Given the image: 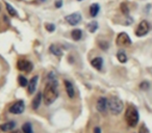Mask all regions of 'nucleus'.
<instances>
[{"label":"nucleus","instance_id":"nucleus-4","mask_svg":"<svg viewBox=\"0 0 152 133\" xmlns=\"http://www.w3.org/2000/svg\"><path fill=\"white\" fill-rule=\"evenodd\" d=\"M17 68L21 72L29 73L34 69V65L29 60H27V59H19L17 63Z\"/></svg>","mask_w":152,"mask_h":133},{"label":"nucleus","instance_id":"nucleus-32","mask_svg":"<svg viewBox=\"0 0 152 133\" xmlns=\"http://www.w3.org/2000/svg\"><path fill=\"white\" fill-rule=\"evenodd\" d=\"M39 1H41V2H45L46 0H39Z\"/></svg>","mask_w":152,"mask_h":133},{"label":"nucleus","instance_id":"nucleus-12","mask_svg":"<svg viewBox=\"0 0 152 133\" xmlns=\"http://www.w3.org/2000/svg\"><path fill=\"white\" fill-rule=\"evenodd\" d=\"M65 87H66V92H67L68 96H69V98H74V96H75V92H74V87H73V84H72L70 81L68 80H65Z\"/></svg>","mask_w":152,"mask_h":133},{"label":"nucleus","instance_id":"nucleus-34","mask_svg":"<svg viewBox=\"0 0 152 133\" xmlns=\"http://www.w3.org/2000/svg\"><path fill=\"white\" fill-rule=\"evenodd\" d=\"M0 11H1V7H0Z\"/></svg>","mask_w":152,"mask_h":133},{"label":"nucleus","instance_id":"nucleus-20","mask_svg":"<svg viewBox=\"0 0 152 133\" xmlns=\"http://www.w3.org/2000/svg\"><path fill=\"white\" fill-rule=\"evenodd\" d=\"M22 131H23V133H34L31 124L30 123H24L23 126H22Z\"/></svg>","mask_w":152,"mask_h":133},{"label":"nucleus","instance_id":"nucleus-31","mask_svg":"<svg viewBox=\"0 0 152 133\" xmlns=\"http://www.w3.org/2000/svg\"><path fill=\"white\" fill-rule=\"evenodd\" d=\"M11 133H22V132L20 130H16V131H12Z\"/></svg>","mask_w":152,"mask_h":133},{"label":"nucleus","instance_id":"nucleus-28","mask_svg":"<svg viewBox=\"0 0 152 133\" xmlns=\"http://www.w3.org/2000/svg\"><path fill=\"white\" fill-rule=\"evenodd\" d=\"M139 133H149V130H148V128L146 127V125H145V124H143L141 127H140Z\"/></svg>","mask_w":152,"mask_h":133},{"label":"nucleus","instance_id":"nucleus-16","mask_svg":"<svg viewBox=\"0 0 152 133\" xmlns=\"http://www.w3.org/2000/svg\"><path fill=\"white\" fill-rule=\"evenodd\" d=\"M49 51H50L53 55H55V56H57V57H61V55H63L61 49L59 48L57 45H51V46L49 47Z\"/></svg>","mask_w":152,"mask_h":133},{"label":"nucleus","instance_id":"nucleus-17","mask_svg":"<svg viewBox=\"0 0 152 133\" xmlns=\"http://www.w3.org/2000/svg\"><path fill=\"white\" fill-rule=\"evenodd\" d=\"M71 36L74 41H80L83 38V31L80 29H74L71 32Z\"/></svg>","mask_w":152,"mask_h":133},{"label":"nucleus","instance_id":"nucleus-30","mask_svg":"<svg viewBox=\"0 0 152 133\" xmlns=\"http://www.w3.org/2000/svg\"><path fill=\"white\" fill-rule=\"evenodd\" d=\"M94 133H101V129H100L99 127H96V128L94 129Z\"/></svg>","mask_w":152,"mask_h":133},{"label":"nucleus","instance_id":"nucleus-25","mask_svg":"<svg viewBox=\"0 0 152 133\" xmlns=\"http://www.w3.org/2000/svg\"><path fill=\"white\" fill-rule=\"evenodd\" d=\"M150 87V84L148 81H143V82L140 83V89H143V91H148Z\"/></svg>","mask_w":152,"mask_h":133},{"label":"nucleus","instance_id":"nucleus-23","mask_svg":"<svg viewBox=\"0 0 152 133\" xmlns=\"http://www.w3.org/2000/svg\"><path fill=\"white\" fill-rule=\"evenodd\" d=\"M48 81L49 83H53V84H58L57 83V79H56V76H55V74L53 72H50L48 74Z\"/></svg>","mask_w":152,"mask_h":133},{"label":"nucleus","instance_id":"nucleus-11","mask_svg":"<svg viewBox=\"0 0 152 133\" xmlns=\"http://www.w3.org/2000/svg\"><path fill=\"white\" fill-rule=\"evenodd\" d=\"M91 65H93L96 70H101L102 67H103V59L101 57H95L91 60Z\"/></svg>","mask_w":152,"mask_h":133},{"label":"nucleus","instance_id":"nucleus-13","mask_svg":"<svg viewBox=\"0 0 152 133\" xmlns=\"http://www.w3.org/2000/svg\"><path fill=\"white\" fill-rule=\"evenodd\" d=\"M42 97H43V94L41 93H38L36 96H34V100H32V103H31V106L34 110H37L39 108V106L41 105V100H42Z\"/></svg>","mask_w":152,"mask_h":133},{"label":"nucleus","instance_id":"nucleus-19","mask_svg":"<svg viewBox=\"0 0 152 133\" xmlns=\"http://www.w3.org/2000/svg\"><path fill=\"white\" fill-rule=\"evenodd\" d=\"M5 9H7V13H9L10 16H12V17H16V16H17V12H16V9H14L10 3L5 2Z\"/></svg>","mask_w":152,"mask_h":133},{"label":"nucleus","instance_id":"nucleus-22","mask_svg":"<svg viewBox=\"0 0 152 133\" xmlns=\"http://www.w3.org/2000/svg\"><path fill=\"white\" fill-rule=\"evenodd\" d=\"M120 9H121V12L123 13V15H125V16L129 15V7H128V5H127V3H125V2L121 3Z\"/></svg>","mask_w":152,"mask_h":133},{"label":"nucleus","instance_id":"nucleus-26","mask_svg":"<svg viewBox=\"0 0 152 133\" xmlns=\"http://www.w3.org/2000/svg\"><path fill=\"white\" fill-rule=\"evenodd\" d=\"M45 28H46L47 31L53 32L55 30V25H54V24H52V23H49V24H46V25H45Z\"/></svg>","mask_w":152,"mask_h":133},{"label":"nucleus","instance_id":"nucleus-7","mask_svg":"<svg viewBox=\"0 0 152 133\" xmlns=\"http://www.w3.org/2000/svg\"><path fill=\"white\" fill-rule=\"evenodd\" d=\"M24 109H25V104H24V102L22 101V100H19V101H17L16 103H14L13 105L10 107L9 110L11 113L20 114L24 111Z\"/></svg>","mask_w":152,"mask_h":133},{"label":"nucleus","instance_id":"nucleus-8","mask_svg":"<svg viewBox=\"0 0 152 133\" xmlns=\"http://www.w3.org/2000/svg\"><path fill=\"white\" fill-rule=\"evenodd\" d=\"M65 20L70 25H77V24H79L81 22V15L79 13L71 14V15H68L67 17H65Z\"/></svg>","mask_w":152,"mask_h":133},{"label":"nucleus","instance_id":"nucleus-27","mask_svg":"<svg viewBox=\"0 0 152 133\" xmlns=\"http://www.w3.org/2000/svg\"><path fill=\"white\" fill-rule=\"evenodd\" d=\"M108 43L107 42H105V41H101V42H99V47L102 49V50H107V48H108Z\"/></svg>","mask_w":152,"mask_h":133},{"label":"nucleus","instance_id":"nucleus-14","mask_svg":"<svg viewBox=\"0 0 152 133\" xmlns=\"http://www.w3.org/2000/svg\"><path fill=\"white\" fill-rule=\"evenodd\" d=\"M15 127H16V123L13 122V121H11V122H7L2 125H0V130L4 131V132H7V131H12Z\"/></svg>","mask_w":152,"mask_h":133},{"label":"nucleus","instance_id":"nucleus-24","mask_svg":"<svg viewBox=\"0 0 152 133\" xmlns=\"http://www.w3.org/2000/svg\"><path fill=\"white\" fill-rule=\"evenodd\" d=\"M98 29V23L96 21H93L89 24V30L91 32H95Z\"/></svg>","mask_w":152,"mask_h":133},{"label":"nucleus","instance_id":"nucleus-3","mask_svg":"<svg viewBox=\"0 0 152 133\" xmlns=\"http://www.w3.org/2000/svg\"><path fill=\"white\" fill-rule=\"evenodd\" d=\"M123 108H124V104H123L122 100H120L118 97H112L108 100V109L114 116H118L122 112Z\"/></svg>","mask_w":152,"mask_h":133},{"label":"nucleus","instance_id":"nucleus-9","mask_svg":"<svg viewBox=\"0 0 152 133\" xmlns=\"http://www.w3.org/2000/svg\"><path fill=\"white\" fill-rule=\"evenodd\" d=\"M96 107L97 110L101 113H105L106 110L108 108V100L104 97H101L97 100V103H96Z\"/></svg>","mask_w":152,"mask_h":133},{"label":"nucleus","instance_id":"nucleus-21","mask_svg":"<svg viewBox=\"0 0 152 133\" xmlns=\"http://www.w3.org/2000/svg\"><path fill=\"white\" fill-rule=\"evenodd\" d=\"M18 83H19V85L22 87H25L28 85L27 79H26V77H24L23 75H20V76L18 77Z\"/></svg>","mask_w":152,"mask_h":133},{"label":"nucleus","instance_id":"nucleus-2","mask_svg":"<svg viewBox=\"0 0 152 133\" xmlns=\"http://www.w3.org/2000/svg\"><path fill=\"white\" fill-rule=\"evenodd\" d=\"M140 114L137 109L132 105H129L125 111V121L129 127H135L139 123Z\"/></svg>","mask_w":152,"mask_h":133},{"label":"nucleus","instance_id":"nucleus-5","mask_svg":"<svg viewBox=\"0 0 152 133\" xmlns=\"http://www.w3.org/2000/svg\"><path fill=\"white\" fill-rule=\"evenodd\" d=\"M149 30H150V25H149V23H148V21L143 20V21L137 25V29H135V36H144L149 32Z\"/></svg>","mask_w":152,"mask_h":133},{"label":"nucleus","instance_id":"nucleus-1","mask_svg":"<svg viewBox=\"0 0 152 133\" xmlns=\"http://www.w3.org/2000/svg\"><path fill=\"white\" fill-rule=\"evenodd\" d=\"M57 96H58V92H57V85L53 84V83H49L46 85L43 93V98H44V102L47 105H50L56 100Z\"/></svg>","mask_w":152,"mask_h":133},{"label":"nucleus","instance_id":"nucleus-6","mask_svg":"<svg viewBox=\"0 0 152 133\" xmlns=\"http://www.w3.org/2000/svg\"><path fill=\"white\" fill-rule=\"evenodd\" d=\"M116 42H117V45L120 47H127L131 45V40L126 32H121V33H119L118 36H117Z\"/></svg>","mask_w":152,"mask_h":133},{"label":"nucleus","instance_id":"nucleus-10","mask_svg":"<svg viewBox=\"0 0 152 133\" xmlns=\"http://www.w3.org/2000/svg\"><path fill=\"white\" fill-rule=\"evenodd\" d=\"M38 80H39V77L38 76H34L30 81L28 82V94H32L34 91H36V87L37 84H38Z\"/></svg>","mask_w":152,"mask_h":133},{"label":"nucleus","instance_id":"nucleus-18","mask_svg":"<svg viewBox=\"0 0 152 133\" xmlns=\"http://www.w3.org/2000/svg\"><path fill=\"white\" fill-rule=\"evenodd\" d=\"M117 58L121 63H125L127 61V55L124 53V51H119L117 53Z\"/></svg>","mask_w":152,"mask_h":133},{"label":"nucleus","instance_id":"nucleus-29","mask_svg":"<svg viewBox=\"0 0 152 133\" xmlns=\"http://www.w3.org/2000/svg\"><path fill=\"white\" fill-rule=\"evenodd\" d=\"M54 5L56 9H61V7H63V0H55Z\"/></svg>","mask_w":152,"mask_h":133},{"label":"nucleus","instance_id":"nucleus-33","mask_svg":"<svg viewBox=\"0 0 152 133\" xmlns=\"http://www.w3.org/2000/svg\"><path fill=\"white\" fill-rule=\"evenodd\" d=\"M77 1H83V0H77Z\"/></svg>","mask_w":152,"mask_h":133},{"label":"nucleus","instance_id":"nucleus-15","mask_svg":"<svg viewBox=\"0 0 152 133\" xmlns=\"http://www.w3.org/2000/svg\"><path fill=\"white\" fill-rule=\"evenodd\" d=\"M99 12H100V5L98 4V3H93V4L90 7V15H91V17H93V18L97 17Z\"/></svg>","mask_w":152,"mask_h":133}]
</instances>
